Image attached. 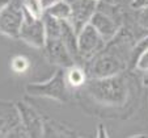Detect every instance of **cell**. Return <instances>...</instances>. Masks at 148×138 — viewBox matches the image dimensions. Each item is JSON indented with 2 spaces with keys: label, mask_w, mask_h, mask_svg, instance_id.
Instances as JSON below:
<instances>
[{
  "label": "cell",
  "mask_w": 148,
  "mask_h": 138,
  "mask_svg": "<svg viewBox=\"0 0 148 138\" xmlns=\"http://www.w3.org/2000/svg\"><path fill=\"white\" fill-rule=\"evenodd\" d=\"M134 70L139 71V72H147L148 71V46L138 55L136 61L134 65Z\"/></svg>",
  "instance_id": "ffe728a7"
},
{
  "label": "cell",
  "mask_w": 148,
  "mask_h": 138,
  "mask_svg": "<svg viewBox=\"0 0 148 138\" xmlns=\"http://www.w3.org/2000/svg\"><path fill=\"white\" fill-rule=\"evenodd\" d=\"M21 7L34 17L42 19L45 14V7L42 4V0H23Z\"/></svg>",
  "instance_id": "ac0fdd59"
},
{
  "label": "cell",
  "mask_w": 148,
  "mask_h": 138,
  "mask_svg": "<svg viewBox=\"0 0 148 138\" xmlns=\"http://www.w3.org/2000/svg\"><path fill=\"white\" fill-rule=\"evenodd\" d=\"M56 1H59V0H42V4H43V7H45V11L47 7H50L51 4L56 3Z\"/></svg>",
  "instance_id": "d4e9b609"
},
{
  "label": "cell",
  "mask_w": 148,
  "mask_h": 138,
  "mask_svg": "<svg viewBox=\"0 0 148 138\" xmlns=\"http://www.w3.org/2000/svg\"><path fill=\"white\" fill-rule=\"evenodd\" d=\"M16 107L18 109L20 118L25 130L28 132L29 138H41L43 137V126H45V116L41 115L39 110L33 104L26 100L16 101Z\"/></svg>",
  "instance_id": "52a82bcc"
},
{
  "label": "cell",
  "mask_w": 148,
  "mask_h": 138,
  "mask_svg": "<svg viewBox=\"0 0 148 138\" xmlns=\"http://www.w3.org/2000/svg\"><path fill=\"white\" fill-rule=\"evenodd\" d=\"M77 46L81 66H84L88 61L97 55L101 50H103V48L106 46V41L100 36V33L90 24H88L77 34Z\"/></svg>",
  "instance_id": "8992f818"
},
{
  "label": "cell",
  "mask_w": 148,
  "mask_h": 138,
  "mask_svg": "<svg viewBox=\"0 0 148 138\" xmlns=\"http://www.w3.org/2000/svg\"><path fill=\"white\" fill-rule=\"evenodd\" d=\"M90 25L100 33V36L102 37L106 42H109L110 39H113L115 37V34L119 32L121 29V23H118L114 17H112L110 14L105 13V12L97 11L95 12V14L90 19Z\"/></svg>",
  "instance_id": "8fae6325"
},
{
  "label": "cell",
  "mask_w": 148,
  "mask_h": 138,
  "mask_svg": "<svg viewBox=\"0 0 148 138\" xmlns=\"http://www.w3.org/2000/svg\"><path fill=\"white\" fill-rule=\"evenodd\" d=\"M41 50L46 61L58 68H67L75 65V61L60 38H47Z\"/></svg>",
  "instance_id": "9c48e42d"
},
{
  "label": "cell",
  "mask_w": 148,
  "mask_h": 138,
  "mask_svg": "<svg viewBox=\"0 0 148 138\" xmlns=\"http://www.w3.org/2000/svg\"><path fill=\"white\" fill-rule=\"evenodd\" d=\"M25 93L33 97L51 99L62 104H68L73 99H76V92L71 90L66 80L64 68H58L50 78L43 82H34L26 84Z\"/></svg>",
  "instance_id": "7a4b0ae2"
},
{
  "label": "cell",
  "mask_w": 148,
  "mask_h": 138,
  "mask_svg": "<svg viewBox=\"0 0 148 138\" xmlns=\"http://www.w3.org/2000/svg\"><path fill=\"white\" fill-rule=\"evenodd\" d=\"M131 137H147L145 134H132Z\"/></svg>",
  "instance_id": "484cf974"
},
{
  "label": "cell",
  "mask_w": 148,
  "mask_h": 138,
  "mask_svg": "<svg viewBox=\"0 0 148 138\" xmlns=\"http://www.w3.org/2000/svg\"><path fill=\"white\" fill-rule=\"evenodd\" d=\"M84 68L88 78H108L130 70V63L122 54L106 43L103 50L84 65Z\"/></svg>",
  "instance_id": "3957f363"
},
{
  "label": "cell",
  "mask_w": 148,
  "mask_h": 138,
  "mask_svg": "<svg viewBox=\"0 0 148 138\" xmlns=\"http://www.w3.org/2000/svg\"><path fill=\"white\" fill-rule=\"evenodd\" d=\"M131 8H142V7H148V0H132Z\"/></svg>",
  "instance_id": "44dd1931"
},
{
  "label": "cell",
  "mask_w": 148,
  "mask_h": 138,
  "mask_svg": "<svg viewBox=\"0 0 148 138\" xmlns=\"http://www.w3.org/2000/svg\"><path fill=\"white\" fill-rule=\"evenodd\" d=\"M0 137L7 138H26L25 130L16 103L0 100Z\"/></svg>",
  "instance_id": "277c9868"
},
{
  "label": "cell",
  "mask_w": 148,
  "mask_h": 138,
  "mask_svg": "<svg viewBox=\"0 0 148 138\" xmlns=\"http://www.w3.org/2000/svg\"><path fill=\"white\" fill-rule=\"evenodd\" d=\"M96 1H112V0H96Z\"/></svg>",
  "instance_id": "4316f807"
},
{
  "label": "cell",
  "mask_w": 148,
  "mask_h": 138,
  "mask_svg": "<svg viewBox=\"0 0 148 138\" xmlns=\"http://www.w3.org/2000/svg\"><path fill=\"white\" fill-rule=\"evenodd\" d=\"M60 39L68 49L71 57L73 58L75 63L81 65L80 54H79V46H77V33L73 30L71 24L68 21H62V30H60Z\"/></svg>",
  "instance_id": "4fadbf2b"
},
{
  "label": "cell",
  "mask_w": 148,
  "mask_h": 138,
  "mask_svg": "<svg viewBox=\"0 0 148 138\" xmlns=\"http://www.w3.org/2000/svg\"><path fill=\"white\" fill-rule=\"evenodd\" d=\"M64 75H66V80H67L68 86L75 92L80 91L84 87V84L88 82V79H89L84 66L79 65V63H75V65L64 68Z\"/></svg>",
  "instance_id": "5bb4252c"
},
{
  "label": "cell",
  "mask_w": 148,
  "mask_h": 138,
  "mask_svg": "<svg viewBox=\"0 0 148 138\" xmlns=\"http://www.w3.org/2000/svg\"><path fill=\"white\" fill-rule=\"evenodd\" d=\"M143 87L142 80L130 70L108 78H89L80 91L76 92V99L81 107L95 104L98 116L113 118H127L132 116L136 108L132 103L138 97V88Z\"/></svg>",
  "instance_id": "6da1fadb"
},
{
  "label": "cell",
  "mask_w": 148,
  "mask_h": 138,
  "mask_svg": "<svg viewBox=\"0 0 148 138\" xmlns=\"http://www.w3.org/2000/svg\"><path fill=\"white\" fill-rule=\"evenodd\" d=\"M43 23H45L46 29V37L47 38H60V30H62V21L50 14L45 13L43 17Z\"/></svg>",
  "instance_id": "e0dca14e"
},
{
  "label": "cell",
  "mask_w": 148,
  "mask_h": 138,
  "mask_svg": "<svg viewBox=\"0 0 148 138\" xmlns=\"http://www.w3.org/2000/svg\"><path fill=\"white\" fill-rule=\"evenodd\" d=\"M140 80H142L143 87H148V71H147V72H143L142 74V78H140Z\"/></svg>",
  "instance_id": "cb8c5ba5"
},
{
  "label": "cell",
  "mask_w": 148,
  "mask_h": 138,
  "mask_svg": "<svg viewBox=\"0 0 148 138\" xmlns=\"http://www.w3.org/2000/svg\"><path fill=\"white\" fill-rule=\"evenodd\" d=\"M105 126H103L102 124H100V125H97V135L98 137H108L109 135V133H106L105 132Z\"/></svg>",
  "instance_id": "7402d4cb"
},
{
  "label": "cell",
  "mask_w": 148,
  "mask_h": 138,
  "mask_svg": "<svg viewBox=\"0 0 148 138\" xmlns=\"http://www.w3.org/2000/svg\"><path fill=\"white\" fill-rule=\"evenodd\" d=\"M126 17L131 20L136 26H139L142 30L148 33V7L142 8H131L129 7L126 11Z\"/></svg>",
  "instance_id": "9a60e30c"
},
{
  "label": "cell",
  "mask_w": 148,
  "mask_h": 138,
  "mask_svg": "<svg viewBox=\"0 0 148 138\" xmlns=\"http://www.w3.org/2000/svg\"><path fill=\"white\" fill-rule=\"evenodd\" d=\"M23 20L24 11L21 4H16L12 1L0 13V34L12 39H18Z\"/></svg>",
  "instance_id": "ba28073f"
},
{
  "label": "cell",
  "mask_w": 148,
  "mask_h": 138,
  "mask_svg": "<svg viewBox=\"0 0 148 138\" xmlns=\"http://www.w3.org/2000/svg\"><path fill=\"white\" fill-rule=\"evenodd\" d=\"M24 11V20L23 25L20 29L18 39H21L24 43L29 45L30 48L39 49L41 50L46 43V29L43 20L39 17H34L28 11L23 8Z\"/></svg>",
  "instance_id": "5b68a950"
},
{
  "label": "cell",
  "mask_w": 148,
  "mask_h": 138,
  "mask_svg": "<svg viewBox=\"0 0 148 138\" xmlns=\"http://www.w3.org/2000/svg\"><path fill=\"white\" fill-rule=\"evenodd\" d=\"M12 3V0H0V13Z\"/></svg>",
  "instance_id": "603a6c76"
},
{
  "label": "cell",
  "mask_w": 148,
  "mask_h": 138,
  "mask_svg": "<svg viewBox=\"0 0 148 138\" xmlns=\"http://www.w3.org/2000/svg\"><path fill=\"white\" fill-rule=\"evenodd\" d=\"M98 1L96 0H73L71 3V16L68 23L76 33H80L90 23V19L97 11Z\"/></svg>",
  "instance_id": "30bf717a"
},
{
  "label": "cell",
  "mask_w": 148,
  "mask_h": 138,
  "mask_svg": "<svg viewBox=\"0 0 148 138\" xmlns=\"http://www.w3.org/2000/svg\"><path fill=\"white\" fill-rule=\"evenodd\" d=\"M11 68L16 74H24L30 68V61L26 57L21 55V54L14 55L11 59Z\"/></svg>",
  "instance_id": "d6986e66"
},
{
  "label": "cell",
  "mask_w": 148,
  "mask_h": 138,
  "mask_svg": "<svg viewBox=\"0 0 148 138\" xmlns=\"http://www.w3.org/2000/svg\"><path fill=\"white\" fill-rule=\"evenodd\" d=\"M45 13L60 20V21H68L71 16V3H67L66 0H59L56 3L47 7Z\"/></svg>",
  "instance_id": "2e32d148"
},
{
  "label": "cell",
  "mask_w": 148,
  "mask_h": 138,
  "mask_svg": "<svg viewBox=\"0 0 148 138\" xmlns=\"http://www.w3.org/2000/svg\"><path fill=\"white\" fill-rule=\"evenodd\" d=\"M43 137H54V138H71V137H81L80 133L75 132L68 128L67 125L62 124L51 117L45 116V126H43Z\"/></svg>",
  "instance_id": "7c38bea8"
}]
</instances>
